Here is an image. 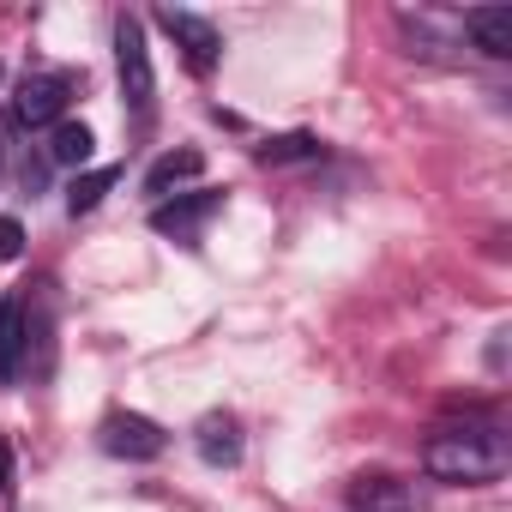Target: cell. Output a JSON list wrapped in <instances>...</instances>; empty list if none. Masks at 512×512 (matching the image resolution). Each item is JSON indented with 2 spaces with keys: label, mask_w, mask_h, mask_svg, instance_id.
Listing matches in <instances>:
<instances>
[{
  "label": "cell",
  "mask_w": 512,
  "mask_h": 512,
  "mask_svg": "<svg viewBox=\"0 0 512 512\" xmlns=\"http://www.w3.org/2000/svg\"><path fill=\"white\" fill-rule=\"evenodd\" d=\"M506 464H512V446H506V434H500L494 422L440 428V434L422 446V470H428L434 482H464V488H476V482L506 476Z\"/></svg>",
  "instance_id": "6da1fadb"
},
{
  "label": "cell",
  "mask_w": 512,
  "mask_h": 512,
  "mask_svg": "<svg viewBox=\"0 0 512 512\" xmlns=\"http://www.w3.org/2000/svg\"><path fill=\"white\" fill-rule=\"evenodd\" d=\"M115 73H121V97L133 109V121L151 127V115H157V73H151V43H145V19L139 13L115 19Z\"/></svg>",
  "instance_id": "7a4b0ae2"
},
{
  "label": "cell",
  "mask_w": 512,
  "mask_h": 512,
  "mask_svg": "<svg viewBox=\"0 0 512 512\" xmlns=\"http://www.w3.org/2000/svg\"><path fill=\"white\" fill-rule=\"evenodd\" d=\"M223 187H199V193H175V199H163V205H151V229L157 235H169V241H181V247H199V235H205V223L223 211Z\"/></svg>",
  "instance_id": "3957f363"
},
{
  "label": "cell",
  "mask_w": 512,
  "mask_h": 512,
  "mask_svg": "<svg viewBox=\"0 0 512 512\" xmlns=\"http://www.w3.org/2000/svg\"><path fill=\"white\" fill-rule=\"evenodd\" d=\"M97 446H103L109 458L151 464V458H163L169 434H163L151 416H139V410H109V416H103V428H97Z\"/></svg>",
  "instance_id": "277c9868"
},
{
  "label": "cell",
  "mask_w": 512,
  "mask_h": 512,
  "mask_svg": "<svg viewBox=\"0 0 512 512\" xmlns=\"http://www.w3.org/2000/svg\"><path fill=\"white\" fill-rule=\"evenodd\" d=\"M157 25H163V37L181 49V61L205 79L217 61H223V37H217V25L211 19H199V13H181V7H157Z\"/></svg>",
  "instance_id": "5b68a950"
},
{
  "label": "cell",
  "mask_w": 512,
  "mask_h": 512,
  "mask_svg": "<svg viewBox=\"0 0 512 512\" xmlns=\"http://www.w3.org/2000/svg\"><path fill=\"white\" fill-rule=\"evenodd\" d=\"M67 97H73V73H25L13 109L25 127H55L67 115Z\"/></svg>",
  "instance_id": "8992f818"
},
{
  "label": "cell",
  "mask_w": 512,
  "mask_h": 512,
  "mask_svg": "<svg viewBox=\"0 0 512 512\" xmlns=\"http://www.w3.org/2000/svg\"><path fill=\"white\" fill-rule=\"evenodd\" d=\"M193 452L211 464V470H235L241 464V422L229 410H205L193 422Z\"/></svg>",
  "instance_id": "52a82bcc"
},
{
  "label": "cell",
  "mask_w": 512,
  "mask_h": 512,
  "mask_svg": "<svg viewBox=\"0 0 512 512\" xmlns=\"http://www.w3.org/2000/svg\"><path fill=\"white\" fill-rule=\"evenodd\" d=\"M350 506L356 512H428L422 488L398 482V476H362V482H350Z\"/></svg>",
  "instance_id": "ba28073f"
},
{
  "label": "cell",
  "mask_w": 512,
  "mask_h": 512,
  "mask_svg": "<svg viewBox=\"0 0 512 512\" xmlns=\"http://www.w3.org/2000/svg\"><path fill=\"white\" fill-rule=\"evenodd\" d=\"M464 37H470L488 61H506V55H512V7H470V13H464Z\"/></svg>",
  "instance_id": "9c48e42d"
},
{
  "label": "cell",
  "mask_w": 512,
  "mask_h": 512,
  "mask_svg": "<svg viewBox=\"0 0 512 512\" xmlns=\"http://www.w3.org/2000/svg\"><path fill=\"white\" fill-rule=\"evenodd\" d=\"M205 169V151H193V145H181V151H163L151 169H145V193L163 205L169 199V187H181V181H193Z\"/></svg>",
  "instance_id": "30bf717a"
},
{
  "label": "cell",
  "mask_w": 512,
  "mask_h": 512,
  "mask_svg": "<svg viewBox=\"0 0 512 512\" xmlns=\"http://www.w3.org/2000/svg\"><path fill=\"white\" fill-rule=\"evenodd\" d=\"M25 374V302H0V386Z\"/></svg>",
  "instance_id": "8fae6325"
},
{
  "label": "cell",
  "mask_w": 512,
  "mask_h": 512,
  "mask_svg": "<svg viewBox=\"0 0 512 512\" xmlns=\"http://www.w3.org/2000/svg\"><path fill=\"white\" fill-rule=\"evenodd\" d=\"M91 151H97V133H91L85 121H55V133H49V163L79 169V163H91Z\"/></svg>",
  "instance_id": "7c38bea8"
},
{
  "label": "cell",
  "mask_w": 512,
  "mask_h": 512,
  "mask_svg": "<svg viewBox=\"0 0 512 512\" xmlns=\"http://www.w3.org/2000/svg\"><path fill=\"white\" fill-rule=\"evenodd\" d=\"M320 151H326V145H320L314 133H284V139H266L253 157H260L266 169H278V163H314Z\"/></svg>",
  "instance_id": "4fadbf2b"
},
{
  "label": "cell",
  "mask_w": 512,
  "mask_h": 512,
  "mask_svg": "<svg viewBox=\"0 0 512 512\" xmlns=\"http://www.w3.org/2000/svg\"><path fill=\"white\" fill-rule=\"evenodd\" d=\"M121 181V169H91V175H73V187H67V211L73 217H85V211H97L103 205V193Z\"/></svg>",
  "instance_id": "5bb4252c"
},
{
  "label": "cell",
  "mask_w": 512,
  "mask_h": 512,
  "mask_svg": "<svg viewBox=\"0 0 512 512\" xmlns=\"http://www.w3.org/2000/svg\"><path fill=\"white\" fill-rule=\"evenodd\" d=\"M25 253V229H19V217H0V260H19Z\"/></svg>",
  "instance_id": "9a60e30c"
},
{
  "label": "cell",
  "mask_w": 512,
  "mask_h": 512,
  "mask_svg": "<svg viewBox=\"0 0 512 512\" xmlns=\"http://www.w3.org/2000/svg\"><path fill=\"white\" fill-rule=\"evenodd\" d=\"M0 500H13V446L0 440Z\"/></svg>",
  "instance_id": "2e32d148"
}]
</instances>
